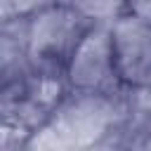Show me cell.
Segmentation results:
<instances>
[{"instance_id":"obj_1","label":"cell","mask_w":151,"mask_h":151,"mask_svg":"<svg viewBox=\"0 0 151 151\" xmlns=\"http://www.w3.org/2000/svg\"><path fill=\"white\" fill-rule=\"evenodd\" d=\"M134 118L132 92H68L52 116L33 132L26 149L80 151L127 132Z\"/></svg>"},{"instance_id":"obj_2","label":"cell","mask_w":151,"mask_h":151,"mask_svg":"<svg viewBox=\"0 0 151 151\" xmlns=\"http://www.w3.org/2000/svg\"><path fill=\"white\" fill-rule=\"evenodd\" d=\"M12 24L19 31L21 50L31 68L64 73L73 47L94 21L83 17L71 5L57 0L31 14L28 19Z\"/></svg>"},{"instance_id":"obj_3","label":"cell","mask_w":151,"mask_h":151,"mask_svg":"<svg viewBox=\"0 0 151 151\" xmlns=\"http://www.w3.org/2000/svg\"><path fill=\"white\" fill-rule=\"evenodd\" d=\"M71 92H125L116 76L111 24H92L73 47L66 68Z\"/></svg>"},{"instance_id":"obj_4","label":"cell","mask_w":151,"mask_h":151,"mask_svg":"<svg viewBox=\"0 0 151 151\" xmlns=\"http://www.w3.org/2000/svg\"><path fill=\"white\" fill-rule=\"evenodd\" d=\"M111 42L116 76L125 92H144L151 87V24L120 14L111 21Z\"/></svg>"},{"instance_id":"obj_5","label":"cell","mask_w":151,"mask_h":151,"mask_svg":"<svg viewBox=\"0 0 151 151\" xmlns=\"http://www.w3.org/2000/svg\"><path fill=\"white\" fill-rule=\"evenodd\" d=\"M94 24H111L125 12V0H61Z\"/></svg>"},{"instance_id":"obj_6","label":"cell","mask_w":151,"mask_h":151,"mask_svg":"<svg viewBox=\"0 0 151 151\" xmlns=\"http://www.w3.org/2000/svg\"><path fill=\"white\" fill-rule=\"evenodd\" d=\"M134 19H142L144 24H151V0H125V12Z\"/></svg>"},{"instance_id":"obj_7","label":"cell","mask_w":151,"mask_h":151,"mask_svg":"<svg viewBox=\"0 0 151 151\" xmlns=\"http://www.w3.org/2000/svg\"><path fill=\"white\" fill-rule=\"evenodd\" d=\"M139 142H134L137 146H142V149H151V123L149 125H144L142 130H139Z\"/></svg>"}]
</instances>
